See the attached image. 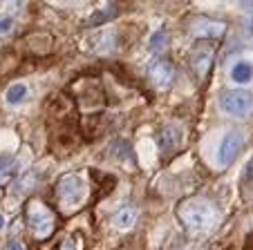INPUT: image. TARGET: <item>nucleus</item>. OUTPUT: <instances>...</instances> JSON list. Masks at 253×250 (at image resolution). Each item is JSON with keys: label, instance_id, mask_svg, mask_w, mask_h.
<instances>
[{"label": "nucleus", "instance_id": "nucleus-1", "mask_svg": "<svg viewBox=\"0 0 253 250\" xmlns=\"http://www.w3.org/2000/svg\"><path fill=\"white\" fill-rule=\"evenodd\" d=\"M177 217L182 221L191 235H204L211 232L217 223H220V213L215 210L213 203L206 199H184L177 206Z\"/></svg>", "mask_w": 253, "mask_h": 250}, {"label": "nucleus", "instance_id": "nucleus-2", "mask_svg": "<svg viewBox=\"0 0 253 250\" xmlns=\"http://www.w3.org/2000/svg\"><path fill=\"white\" fill-rule=\"evenodd\" d=\"M56 197L65 210H77L83 206L87 197V181L83 175L72 172V175H63L56 183Z\"/></svg>", "mask_w": 253, "mask_h": 250}, {"label": "nucleus", "instance_id": "nucleus-3", "mask_svg": "<svg viewBox=\"0 0 253 250\" xmlns=\"http://www.w3.org/2000/svg\"><path fill=\"white\" fill-rule=\"evenodd\" d=\"M27 226L36 239H47L52 237L54 228H56V219L54 213L41 201H29L27 206Z\"/></svg>", "mask_w": 253, "mask_h": 250}, {"label": "nucleus", "instance_id": "nucleus-4", "mask_svg": "<svg viewBox=\"0 0 253 250\" xmlns=\"http://www.w3.org/2000/svg\"><path fill=\"white\" fill-rule=\"evenodd\" d=\"M220 109L229 116L244 118L253 112V96L244 90H229L220 96Z\"/></svg>", "mask_w": 253, "mask_h": 250}, {"label": "nucleus", "instance_id": "nucleus-5", "mask_svg": "<svg viewBox=\"0 0 253 250\" xmlns=\"http://www.w3.org/2000/svg\"><path fill=\"white\" fill-rule=\"evenodd\" d=\"M242 147H244V134L240 130L226 132L220 147H217V161H220V165H231L238 159L240 152H242Z\"/></svg>", "mask_w": 253, "mask_h": 250}, {"label": "nucleus", "instance_id": "nucleus-6", "mask_svg": "<svg viewBox=\"0 0 253 250\" xmlns=\"http://www.w3.org/2000/svg\"><path fill=\"white\" fill-rule=\"evenodd\" d=\"M150 78H153V83L159 90H168L172 85V80H175V67H172V63H168L166 58H159L157 63H153Z\"/></svg>", "mask_w": 253, "mask_h": 250}, {"label": "nucleus", "instance_id": "nucleus-7", "mask_svg": "<svg viewBox=\"0 0 253 250\" xmlns=\"http://www.w3.org/2000/svg\"><path fill=\"white\" fill-rule=\"evenodd\" d=\"M184 141V130L179 125H166V128L159 130L157 134V143L164 152H172L182 145Z\"/></svg>", "mask_w": 253, "mask_h": 250}, {"label": "nucleus", "instance_id": "nucleus-8", "mask_svg": "<svg viewBox=\"0 0 253 250\" xmlns=\"http://www.w3.org/2000/svg\"><path fill=\"white\" fill-rule=\"evenodd\" d=\"M191 63H193V71H195L200 78H206L213 67V52L209 47H197L191 56Z\"/></svg>", "mask_w": 253, "mask_h": 250}, {"label": "nucleus", "instance_id": "nucleus-9", "mask_svg": "<svg viewBox=\"0 0 253 250\" xmlns=\"http://www.w3.org/2000/svg\"><path fill=\"white\" fill-rule=\"evenodd\" d=\"M193 32H195V36L202 38H220L224 34V25L215 23V20H197L193 25Z\"/></svg>", "mask_w": 253, "mask_h": 250}, {"label": "nucleus", "instance_id": "nucleus-10", "mask_svg": "<svg viewBox=\"0 0 253 250\" xmlns=\"http://www.w3.org/2000/svg\"><path fill=\"white\" fill-rule=\"evenodd\" d=\"M134 221H137V210H134L132 206H126V208H121V210H117L115 217H112V223H115V228H119V230L132 228Z\"/></svg>", "mask_w": 253, "mask_h": 250}, {"label": "nucleus", "instance_id": "nucleus-11", "mask_svg": "<svg viewBox=\"0 0 253 250\" xmlns=\"http://www.w3.org/2000/svg\"><path fill=\"white\" fill-rule=\"evenodd\" d=\"M27 94H29V90H27V85H25V83H14V85L7 87L5 101L9 105H20L25 99H27Z\"/></svg>", "mask_w": 253, "mask_h": 250}, {"label": "nucleus", "instance_id": "nucleus-12", "mask_svg": "<svg viewBox=\"0 0 253 250\" xmlns=\"http://www.w3.org/2000/svg\"><path fill=\"white\" fill-rule=\"evenodd\" d=\"M231 78H233L235 83H240V85H247L249 80L253 78V67L249 65L247 61L235 63L233 70H231Z\"/></svg>", "mask_w": 253, "mask_h": 250}, {"label": "nucleus", "instance_id": "nucleus-13", "mask_svg": "<svg viewBox=\"0 0 253 250\" xmlns=\"http://www.w3.org/2000/svg\"><path fill=\"white\" fill-rule=\"evenodd\" d=\"M16 175V159L11 154H0V183L11 181Z\"/></svg>", "mask_w": 253, "mask_h": 250}, {"label": "nucleus", "instance_id": "nucleus-14", "mask_svg": "<svg viewBox=\"0 0 253 250\" xmlns=\"http://www.w3.org/2000/svg\"><path fill=\"white\" fill-rule=\"evenodd\" d=\"M34 185H36V177H34V172H27L25 177H20L18 181H16V188H14V194H25L27 190H32Z\"/></svg>", "mask_w": 253, "mask_h": 250}, {"label": "nucleus", "instance_id": "nucleus-15", "mask_svg": "<svg viewBox=\"0 0 253 250\" xmlns=\"http://www.w3.org/2000/svg\"><path fill=\"white\" fill-rule=\"evenodd\" d=\"M166 45H168V34L164 32V29L162 32H155L153 38H150V49H153V52H164Z\"/></svg>", "mask_w": 253, "mask_h": 250}, {"label": "nucleus", "instance_id": "nucleus-16", "mask_svg": "<svg viewBox=\"0 0 253 250\" xmlns=\"http://www.w3.org/2000/svg\"><path fill=\"white\" fill-rule=\"evenodd\" d=\"M14 29V18L11 16H0V34H9Z\"/></svg>", "mask_w": 253, "mask_h": 250}, {"label": "nucleus", "instance_id": "nucleus-17", "mask_svg": "<svg viewBox=\"0 0 253 250\" xmlns=\"http://www.w3.org/2000/svg\"><path fill=\"white\" fill-rule=\"evenodd\" d=\"M58 250H79V239H77V237H67V239L61 244V248H58Z\"/></svg>", "mask_w": 253, "mask_h": 250}, {"label": "nucleus", "instance_id": "nucleus-18", "mask_svg": "<svg viewBox=\"0 0 253 250\" xmlns=\"http://www.w3.org/2000/svg\"><path fill=\"white\" fill-rule=\"evenodd\" d=\"M5 250H25V246H23V241H18V239H11V241H7Z\"/></svg>", "mask_w": 253, "mask_h": 250}, {"label": "nucleus", "instance_id": "nucleus-19", "mask_svg": "<svg viewBox=\"0 0 253 250\" xmlns=\"http://www.w3.org/2000/svg\"><path fill=\"white\" fill-rule=\"evenodd\" d=\"M244 179L247 181H253V159L247 163V168H244Z\"/></svg>", "mask_w": 253, "mask_h": 250}, {"label": "nucleus", "instance_id": "nucleus-20", "mask_svg": "<svg viewBox=\"0 0 253 250\" xmlns=\"http://www.w3.org/2000/svg\"><path fill=\"white\" fill-rule=\"evenodd\" d=\"M247 32H249V34H253V14L247 18Z\"/></svg>", "mask_w": 253, "mask_h": 250}, {"label": "nucleus", "instance_id": "nucleus-21", "mask_svg": "<svg viewBox=\"0 0 253 250\" xmlns=\"http://www.w3.org/2000/svg\"><path fill=\"white\" fill-rule=\"evenodd\" d=\"M242 9H253V2H238Z\"/></svg>", "mask_w": 253, "mask_h": 250}, {"label": "nucleus", "instance_id": "nucleus-22", "mask_svg": "<svg viewBox=\"0 0 253 250\" xmlns=\"http://www.w3.org/2000/svg\"><path fill=\"white\" fill-rule=\"evenodd\" d=\"M2 228H5V217L0 214V230H2Z\"/></svg>", "mask_w": 253, "mask_h": 250}]
</instances>
